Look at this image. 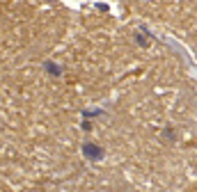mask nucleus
<instances>
[{
  "mask_svg": "<svg viewBox=\"0 0 197 192\" xmlns=\"http://www.w3.org/2000/svg\"><path fill=\"white\" fill-rule=\"evenodd\" d=\"M83 114H85V117H94V114H96V110H85Z\"/></svg>",
  "mask_w": 197,
  "mask_h": 192,
  "instance_id": "obj_3",
  "label": "nucleus"
},
{
  "mask_svg": "<svg viewBox=\"0 0 197 192\" xmlns=\"http://www.w3.org/2000/svg\"><path fill=\"white\" fill-rule=\"evenodd\" d=\"M46 69H48V71L53 73V75H60V73H62V71H60V66H55L53 62H48V64H46Z\"/></svg>",
  "mask_w": 197,
  "mask_h": 192,
  "instance_id": "obj_2",
  "label": "nucleus"
},
{
  "mask_svg": "<svg viewBox=\"0 0 197 192\" xmlns=\"http://www.w3.org/2000/svg\"><path fill=\"white\" fill-rule=\"evenodd\" d=\"M83 153L90 160H101L103 158V149H98L96 144H83Z\"/></svg>",
  "mask_w": 197,
  "mask_h": 192,
  "instance_id": "obj_1",
  "label": "nucleus"
}]
</instances>
